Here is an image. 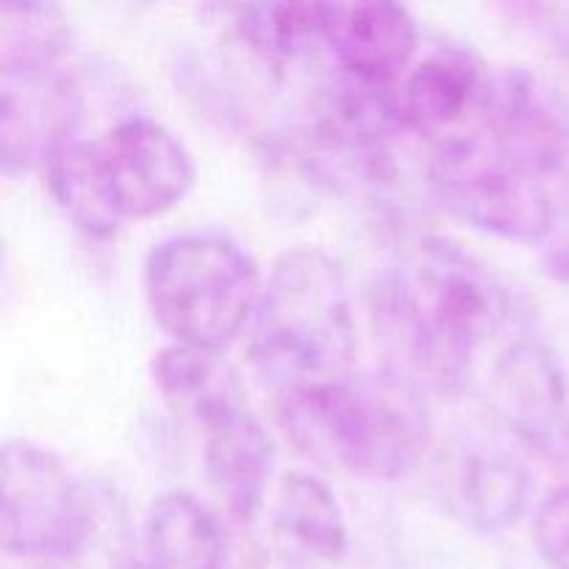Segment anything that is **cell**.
Listing matches in <instances>:
<instances>
[{
  "label": "cell",
  "mask_w": 569,
  "mask_h": 569,
  "mask_svg": "<svg viewBox=\"0 0 569 569\" xmlns=\"http://www.w3.org/2000/svg\"><path fill=\"white\" fill-rule=\"evenodd\" d=\"M144 553L156 569H231L220 520L192 492H164L150 503Z\"/></svg>",
  "instance_id": "17"
},
{
  "label": "cell",
  "mask_w": 569,
  "mask_h": 569,
  "mask_svg": "<svg viewBox=\"0 0 569 569\" xmlns=\"http://www.w3.org/2000/svg\"><path fill=\"white\" fill-rule=\"evenodd\" d=\"M317 39L337 67L376 83H398L420 50V31L400 0H315Z\"/></svg>",
  "instance_id": "10"
},
{
  "label": "cell",
  "mask_w": 569,
  "mask_h": 569,
  "mask_svg": "<svg viewBox=\"0 0 569 569\" xmlns=\"http://www.w3.org/2000/svg\"><path fill=\"white\" fill-rule=\"evenodd\" d=\"M83 120L81 87L61 64L0 70V170L39 172Z\"/></svg>",
  "instance_id": "9"
},
{
  "label": "cell",
  "mask_w": 569,
  "mask_h": 569,
  "mask_svg": "<svg viewBox=\"0 0 569 569\" xmlns=\"http://www.w3.org/2000/svg\"><path fill=\"white\" fill-rule=\"evenodd\" d=\"M237 37L264 67L292 64L317 37L315 0H231Z\"/></svg>",
  "instance_id": "19"
},
{
  "label": "cell",
  "mask_w": 569,
  "mask_h": 569,
  "mask_svg": "<svg viewBox=\"0 0 569 569\" xmlns=\"http://www.w3.org/2000/svg\"><path fill=\"white\" fill-rule=\"evenodd\" d=\"M120 569H156V567L150 565L148 559H144V561H131V565H126V567H120Z\"/></svg>",
  "instance_id": "23"
},
{
  "label": "cell",
  "mask_w": 569,
  "mask_h": 569,
  "mask_svg": "<svg viewBox=\"0 0 569 569\" xmlns=\"http://www.w3.org/2000/svg\"><path fill=\"white\" fill-rule=\"evenodd\" d=\"M533 539L548 569H569V483L542 500L533 522Z\"/></svg>",
  "instance_id": "21"
},
{
  "label": "cell",
  "mask_w": 569,
  "mask_h": 569,
  "mask_svg": "<svg viewBox=\"0 0 569 569\" xmlns=\"http://www.w3.org/2000/svg\"><path fill=\"white\" fill-rule=\"evenodd\" d=\"M272 417L295 450L367 481L406 478L433 445L426 389L392 367L281 387Z\"/></svg>",
  "instance_id": "2"
},
{
  "label": "cell",
  "mask_w": 569,
  "mask_h": 569,
  "mask_svg": "<svg viewBox=\"0 0 569 569\" xmlns=\"http://www.w3.org/2000/svg\"><path fill=\"white\" fill-rule=\"evenodd\" d=\"M259 264L231 237L181 233L144 259L150 317L172 345L226 353L248 333L261 295Z\"/></svg>",
  "instance_id": "4"
},
{
  "label": "cell",
  "mask_w": 569,
  "mask_h": 569,
  "mask_svg": "<svg viewBox=\"0 0 569 569\" xmlns=\"http://www.w3.org/2000/svg\"><path fill=\"white\" fill-rule=\"evenodd\" d=\"M445 492L465 526L492 537L517 526L528 506L531 481L509 450L472 445L453 456Z\"/></svg>",
  "instance_id": "14"
},
{
  "label": "cell",
  "mask_w": 569,
  "mask_h": 569,
  "mask_svg": "<svg viewBox=\"0 0 569 569\" xmlns=\"http://www.w3.org/2000/svg\"><path fill=\"white\" fill-rule=\"evenodd\" d=\"M539 253L545 272L569 283V170L553 181V217L548 237L539 242Z\"/></svg>",
  "instance_id": "22"
},
{
  "label": "cell",
  "mask_w": 569,
  "mask_h": 569,
  "mask_svg": "<svg viewBox=\"0 0 569 569\" xmlns=\"http://www.w3.org/2000/svg\"><path fill=\"white\" fill-rule=\"evenodd\" d=\"M367 311L387 365L426 392L450 395L515 320V295L470 250L431 237L372 278Z\"/></svg>",
  "instance_id": "1"
},
{
  "label": "cell",
  "mask_w": 569,
  "mask_h": 569,
  "mask_svg": "<svg viewBox=\"0 0 569 569\" xmlns=\"http://www.w3.org/2000/svg\"><path fill=\"white\" fill-rule=\"evenodd\" d=\"M94 144L126 222L176 209L198 181L187 144L150 117H126L94 137Z\"/></svg>",
  "instance_id": "8"
},
{
  "label": "cell",
  "mask_w": 569,
  "mask_h": 569,
  "mask_svg": "<svg viewBox=\"0 0 569 569\" xmlns=\"http://www.w3.org/2000/svg\"><path fill=\"white\" fill-rule=\"evenodd\" d=\"M426 187L439 209L487 237L539 248L550 231L553 183L506 161L470 128L433 142Z\"/></svg>",
  "instance_id": "5"
},
{
  "label": "cell",
  "mask_w": 569,
  "mask_h": 569,
  "mask_svg": "<svg viewBox=\"0 0 569 569\" xmlns=\"http://www.w3.org/2000/svg\"><path fill=\"white\" fill-rule=\"evenodd\" d=\"M244 337L250 365L276 389L348 376L359 353V326L337 259L315 248L278 256Z\"/></svg>",
  "instance_id": "3"
},
{
  "label": "cell",
  "mask_w": 569,
  "mask_h": 569,
  "mask_svg": "<svg viewBox=\"0 0 569 569\" xmlns=\"http://www.w3.org/2000/svg\"><path fill=\"white\" fill-rule=\"evenodd\" d=\"M272 533L287 553L339 565L348 553V520L337 492L311 472L281 478L272 500Z\"/></svg>",
  "instance_id": "16"
},
{
  "label": "cell",
  "mask_w": 569,
  "mask_h": 569,
  "mask_svg": "<svg viewBox=\"0 0 569 569\" xmlns=\"http://www.w3.org/2000/svg\"><path fill=\"white\" fill-rule=\"evenodd\" d=\"M98 506L61 456L31 439L3 448L0 542L22 561H72L89 548Z\"/></svg>",
  "instance_id": "6"
},
{
  "label": "cell",
  "mask_w": 569,
  "mask_h": 569,
  "mask_svg": "<svg viewBox=\"0 0 569 569\" xmlns=\"http://www.w3.org/2000/svg\"><path fill=\"white\" fill-rule=\"evenodd\" d=\"M489 72L472 50L445 44L431 50L395 83L398 109L411 137L437 139L472 122L487 89Z\"/></svg>",
  "instance_id": "13"
},
{
  "label": "cell",
  "mask_w": 569,
  "mask_h": 569,
  "mask_svg": "<svg viewBox=\"0 0 569 569\" xmlns=\"http://www.w3.org/2000/svg\"><path fill=\"white\" fill-rule=\"evenodd\" d=\"M200 431L203 478L231 520L253 522L264 509L276 472V439L250 403L228 409Z\"/></svg>",
  "instance_id": "12"
},
{
  "label": "cell",
  "mask_w": 569,
  "mask_h": 569,
  "mask_svg": "<svg viewBox=\"0 0 569 569\" xmlns=\"http://www.w3.org/2000/svg\"><path fill=\"white\" fill-rule=\"evenodd\" d=\"M150 378L170 411L200 428L211 417L248 403L242 378L217 350L172 345L150 361Z\"/></svg>",
  "instance_id": "15"
},
{
  "label": "cell",
  "mask_w": 569,
  "mask_h": 569,
  "mask_svg": "<svg viewBox=\"0 0 569 569\" xmlns=\"http://www.w3.org/2000/svg\"><path fill=\"white\" fill-rule=\"evenodd\" d=\"M72 28L56 0H0V70L61 64Z\"/></svg>",
  "instance_id": "20"
},
{
  "label": "cell",
  "mask_w": 569,
  "mask_h": 569,
  "mask_svg": "<svg viewBox=\"0 0 569 569\" xmlns=\"http://www.w3.org/2000/svg\"><path fill=\"white\" fill-rule=\"evenodd\" d=\"M492 395L506 428L537 453H561L567 437V378L553 350L520 337L495 359Z\"/></svg>",
  "instance_id": "11"
},
{
  "label": "cell",
  "mask_w": 569,
  "mask_h": 569,
  "mask_svg": "<svg viewBox=\"0 0 569 569\" xmlns=\"http://www.w3.org/2000/svg\"><path fill=\"white\" fill-rule=\"evenodd\" d=\"M470 131L548 183L569 170V98L539 72L520 67L489 72Z\"/></svg>",
  "instance_id": "7"
},
{
  "label": "cell",
  "mask_w": 569,
  "mask_h": 569,
  "mask_svg": "<svg viewBox=\"0 0 569 569\" xmlns=\"http://www.w3.org/2000/svg\"><path fill=\"white\" fill-rule=\"evenodd\" d=\"M39 172L53 203L83 237L106 242L126 228V217L106 181L94 139L76 137L56 150Z\"/></svg>",
  "instance_id": "18"
}]
</instances>
